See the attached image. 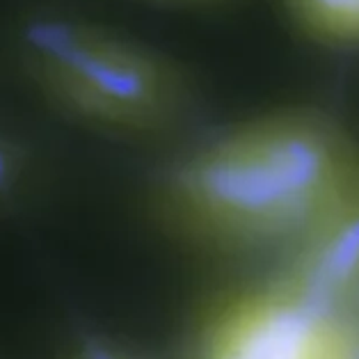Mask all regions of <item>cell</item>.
Segmentation results:
<instances>
[{
  "label": "cell",
  "mask_w": 359,
  "mask_h": 359,
  "mask_svg": "<svg viewBox=\"0 0 359 359\" xmlns=\"http://www.w3.org/2000/svg\"><path fill=\"white\" fill-rule=\"evenodd\" d=\"M23 57L57 106L106 128H168L188 103L183 78L161 55L90 25L39 21L25 32Z\"/></svg>",
  "instance_id": "6da1fadb"
},
{
  "label": "cell",
  "mask_w": 359,
  "mask_h": 359,
  "mask_svg": "<svg viewBox=\"0 0 359 359\" xmlns=\"http://www.w3.org/2000/svg\"><path fill=\"white\" fill-rule=\"evenodd\" d=\"M199 359H359V300L286 282L229 306Z\"/></svg>",
  "instance_id": "7a4b0ae2"
},
{
  "label": "cell",
  "mask_w": 359,
  "mask_h": 359,
  "mask_svg": "<svg viewBox=\"0 0 359 359\" xmlns=\"http://www.w3.org/2000/svg\"><path fill=\"white\" fill-rule=\"evenodd\" d=\"M291 7L318 37L359 43V0H291Z\"/></svg>",
  "instance_id": "3957f363"
},
{
  "label": "cell",
  "mask_w": 359,
  "mask_h": 359,
  "mask_svg": "<svg viewBox=\"0 0 359 359\" xmlns=\"http://www.w3.org/2000/svg\"><path fill=\"white\" fill-rule=\"evenodd\" d=\"M21 151L10 140L0 137V190L7 188L21 172Z\"/></svg>",
  "instance_id": "277c9868"
},
{
  "label": "cell",
  "mask_w": 359,
  "mask_h": 359,
  "mask_svg": "<svg viewBox=\"0 0 359 359\" xmlns=\"http://www.w3.org/2000/svg\"><path fill=\"white\" fill-rule=\"evenodd\" d=\"M179 3H204V0H179Z\"/></svg>",
  "instance_id": "5b68a950"
}]
</instances>
